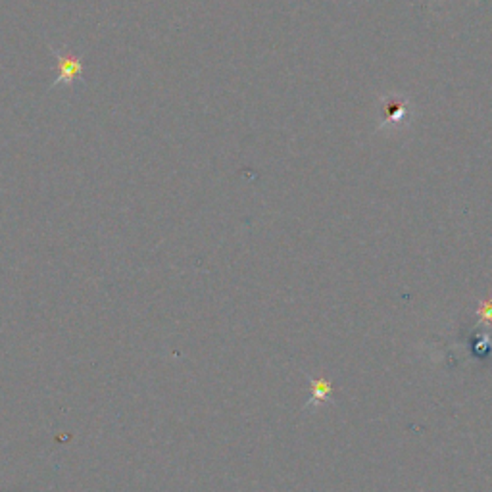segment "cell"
I'll use <instances>...</instances> for the list:
<instances>
[{"mask_svg": "<svg viewBox=\"0 0 492 492\" xmlns=\"http://www.w3.org/2000/svg\"><path fill=\"white\" fill-rule=\"evenodd\" d=\"M50 52L56 58V79L50 85V89L68 85L71 87L75 81H79L83 75V60L74 50H60L50 46Z\"/></svg>", "mask_w": 492, "mask_h": 492, "instance_id": "1", "label": "cell"}, {"mask_svg": "<svg viewBox=\"0 0 492 492\" xmlns=\"http://www.w3.org/2000/svg\"><path fill=\"white\" fill-rule=\"evenodd\" d=\"M329 394V386H327V383H323V381H318L316 385H313V398L318 396V398H325Z\"/></svg>", "mask_w": 492, "mask_h": 492, "instance_id": "2", "label": "cell"}]
</instances>
